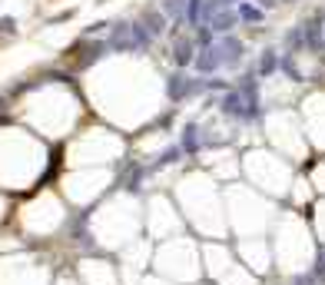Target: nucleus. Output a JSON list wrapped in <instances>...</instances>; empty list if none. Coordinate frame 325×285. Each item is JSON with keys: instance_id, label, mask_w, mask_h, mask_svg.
Returning a JSON list of instances; mask_svg holds the SVG:
<instances>
[{"instance_id": "obj_5", "label": "nucleus", "mask_w": 325, "mask_h": 285, "mask_svg": "<svg viewBox=\"0 0 325 285\" xmlns=\"http://www.w3.org/2000/svg\"><path fill=\"white\" fill-rule=\"evenodd\" d=\"M302 33H305V50L312 53H322L325 50V33H322V17H312L302 24Z\"/></svg>"}, {"instance_id": "obj_20", "label": "nucleus", "mask_w": 325, "mask_h": 285, "mask_svg": "<svg viewBox=\"0 0 325 285\" xmlns=\"http://www.w3.org/2000/svg\"><path fill=\"white\" fill-rule=\"evenodd\" d=\"M315 282H318V278H315V275H299V278H295V282H292V285H315Z\"/></svg>"}, {"instance_id": "obj_3", "label": "nucleus", "mask_w": 325, "mask_h": 285, "mask_svg": "<svg viewBox=\"0 0 325 285\" xmlns=\"http://www.w3.org/2000/svg\"><path fill=\"white\" fill-rule=\"evenodd\" d=\"M203 90H206V80H192V77H186V73H173L169 83H166V93H169L173 103H179L186 96H196V93H203Z\"/></svg>"}, {"instance_id": "obj_14", "label": "nucleus", "mask_w": 325, "mask_h": 285, "mask_svg": "<svg viewBox=\"0 0 325 285\" xmlns=\"http://www.w3.org/2000/svg\"><path fill=\"white\" fill-rule=\"evenodd\" d=\"M163 14L173 20H186V0H163Z\"/></svg>"}, {"instance_id": "obj_21", "label": "nucleus", "mask_w": 325, "mask_h": 285, "mask_svg": "<svg viewBox=\"0 0 325 285\" xmlns=\"http://www.w3.org/2000/svg\"><path fill=\"white\" fill-rule=\"evenodd\" d=\"M103 27H106V24H93V27H87V37H93V33H100V30H103Z\"/></svg>"}, {"instance_id": "obj_8", "label": "nucleus", "mask_w": 325, "mask_h": 285, "mask_svg": "<svg viewBox=\"0 0 325 285\" xmlns=\"http://www.w3.org/2000/svg\"><path fill=\"white\" fill-rule=\"evenodd\" d=\"M173 60L176 66H189L192 60H196V40H176V47H173Z\"/></svg>"}, {"instance_id": "obj_15", "label": "nucleus", "mask_w": 325, "mask_h": 285, "mask_svg": "<svg viewBox=\"0 0 325 285\" xmlns=\"http://www.w3.org/2000/svg\"><path fill=\"white\" fill-rule=\"evenodd\" d=\"M213 43H216V33L206 24H199L196 27V47H213Z\"/></svg>"}, {"instance_id": "obj_6", "label": "nucleus", "mask_w": 325, "mask_h": 285, "mask_svg": "<svg viewBox=\"0 0 325 285\" xmlns=\"http://www.w3.org/2000/svg\"><path fill=\"white\" fill-rule=\"evenodd\" d=\"M192 66H196V73H203V77H209V73L219 70L222 60H219V50H216V43H213V47H199V53H196V60H192Z\"/></svg>"}, {"instance_id": "obj_4", "label": "nucleus", "mask_w": 325, "mask_h": 285, "mask_svg": "<svg viewBox=\"0 0 325 285\" xmlns=\"http://www.w3.org/2000/svg\"><path fill=\"white\" fill-rule=\"evenodd\" d=\"M216 50H219L222 66H239V63H242V53H246L242 40H236L232 33H226V37H219V40H216Z\"/></svg>"}, {"instance_id": "obj_7", "label": "nucleus", "mask_w": 325, "mask_h": 285, "mask_svg": "<svg viewBox=\"0 0 325 285\" xmlns=\"http://www.w3.org/2000/svg\"><path fill=\"white\" fill-rule=\"evenodd\" d=\"M239 24V10H232V7H226V10H219V14H213V20H209V30L216 33V37H226V33H232V27Z\"/></svg>"}, {"instance_id": "obj_17", "label": "nucleus", "mask_w": 325, "mask_h": 285, "mask_svg": "<svg viewBox=\"0 0 325 285\" xmlns=\"http://www.w3.org/2000/svg\"><path fill=\"white\" fill-rule=\"evenodd\" d=\"M279 70H286V77H292V80H302L299 70H295V63H292V56H282V60H279Z\"/></svg>"}, {"instance_id": "obj_1", "label": "nucleus", "mask_w": 325, "mask_h": 285, "mask_svg": "<svg viewBox=\"0 0 325 285\" xmlns=\"http://www.w3.org/2000/svg\"><path fill=\"white\" fill-rule=\"evenodd\" d=\"M150 30L143 24H116L106 40V47L116 50V53H129V50H146L150 47Z\"/></svg>"}, {"instance_id": "obj_9", "label": "nucleus", "mask_w": 325, "mask_h": 285, "mask_svg": "<svg viewBox=\"0 0 325 285\" xmlns=\"http://www.w3.org/2000/svg\"><path fill=\"white\" fill-rule=\"evenodd\" d=\"M166 20H169V17L163 14V10H146L140 24H143L146 30H150V37H159V33L166 30Z\"/></svg>"}, {"instance_id": "obj_10", "label": "nucleus", "mask_w": 325, "mask_h": 285, "mask_svg": "<svg viewBox=\"0 0 325 285\" xmlns=\"http://www.w3.org/2000/svg\"><path fill=\"white\" fill-rule=\"evenodd\" d=\"M182 153H199V146H203V139H199V126L196 123H189V126L182 129Z\"/></svg>"}, {"instance_id": "obj_22", "label": "nucleus", "mask_w": 325, "mask_h": 285, "mask_svg": "<svg viewBox=\"0 0 325 285\" xmlns=\"http://www.w3.org/2000/svg\"><path fill=\"white\" fill-rule=\"evenodd\" d=\"M276 4H279V0H259V7H262V10H269V7H276Z\"/></svg>"}, {"instance_id": "obj_23", "label": "nucleus", "mask_w": 325, "mask_h": 285, "mask_svg": "<svg viewBox=\"0 0 325 285\" xmlns=\"http://www.w3.org/2000/svg\"><path fill=\"white\" fill-rule=\"evenodd\" d=\"M279 4H295V0H279Z\"/></svg>"}, {"instance_id": "obj_13", "label": "nucleus", "mask_w": 325, "mask_h": 285, "mask_svg": "<svg viewBox=\"0 0 325 285\" xmlns=\"http://www.w3.org/2000/svg\"><path fill=\"white\" fill-rule=\"evenodd\" d=\"M203 4H206V0H186V24L189 27L203 24Z\"/></svg>"}, {"instance_id": "obj_18", "label": "nucleus", "mask_w": 325, "mask_h": 285, "mask_svg": "<svg viewBox=\"0 0 325 285\" xmlns=\"http://www.w3.org/2000/svg\"><path fill=\"white\" fill-rule=\"evenodd\" d=\"M0 33H7V37H10V33H17V20H14V17H4V20H0Z\"/></svg>"}, {"instance_id": "obj_2", "label": "nucleus", "mask_w": 325, "mask_h": 285, "mask_svg": "<svg viewBox=\"0 0 325 285\" xmlns=\"http://www.w3.org/2000/svg\"><path fill=\"white\" fill-rule=\"evenodd\" d=\"M219 110H222V116H229V119H255V113H252V106H249V100H246V93L242 90H229V93L219 100Z\"/></svg>"}, {"instance_id": "obj_16", "label": "nucleus", "mask_w": 325, "mask_h": 285, "mask_svg": "<svg viewBox=\"0 0 325 285\" xmlns=\"http://www.w3.org/2000/svg\"><path fill=\"white\" fill-rule=\"evenodd\" d=\"M179 156H182V146H169V150L163 153V156H159V163H156V166H169V163H176Z\"/></svg>"}, {"instance_id": "obj_19", "label": "nucleus", "mask_w": 325, "mask_h": 285, "mask_svg": "<svg viewBox=\"0 0 325 285\" xmlns=\"http://www.w3.org/2000/svg\"><path fill=\"white\" fill-rule=\"evenodd\" d=\"M312 275L318 278V282H325V249H322V255H318V262H315V272Z\"/></svg>"}, {"instance_id": "obj_11", "label": "nucleus", "mask_w": 325, "mask_h": 285, "mask_svg": "<svg viewBox=\"0 0 325 285\" xmlns=\"http://www.w3.org/2000/svg\"><path fill=\"white\" fill-rule=\"evenodd\" d=\"M262 7L255 4H246V0H239V20H246V24H262Z\"/></svg>"}, {"instance_id": "obj_12", "label": "nucleus", "mask_w": 325, "mask_h": 285, "mask_svg": "<svg viewBox=\"0 0 325 285\" xmlns=\"http://www.w3.org/2000/svg\"><path fill=\"white\" fill-rule=\"evenodd\" d=\"M276 70H279V53L276 50H266L259 56V77H272Z\"/></svg>"}]
</instances>
